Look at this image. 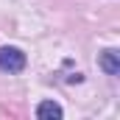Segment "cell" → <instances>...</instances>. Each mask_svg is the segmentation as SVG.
Segmentation results:
<instances>
[{"instance_id":"1","label":"cell","mask_w":120,"mask_h":120,"mask_svg":"<svg viewBox=\"0 0 120 120\" xmlns=\"http://www.w3.org/2000/svg\"><path fill=\"white\" fill-rule=\"evenodd\" d=\"M0 70L3 73H20V70H25V53L20 48H11V45L0 48Z\"/></svg>"},{"instance_id":"2","label":"cell","mask_w":120,"mask_h":120,"mask_svg":"<svg viewBox=\"0 0 120 120\" xmlns=\"http://www.w3.org/2000/svg\"><path fill=\"white\" fill-rule=\"evenodd\" d=\"M36 117L39 120H61V106L56 101H42L36 106Z\"/></svg>"},{"instance_id":"3","label":"cell","mask_w":120,"mask_h":120,"mask_svg":"<svg viewBox=\"0 0 120 120\" xmlns=\"http://www.w3.org/2000/svg\"><path fill=\"white\" fill-rule=\"evenodd\" d=\"M101 67H103L109 75H117L120 73V53L117 50H103V53H101Z\"/></svg>"}]
</instances>
